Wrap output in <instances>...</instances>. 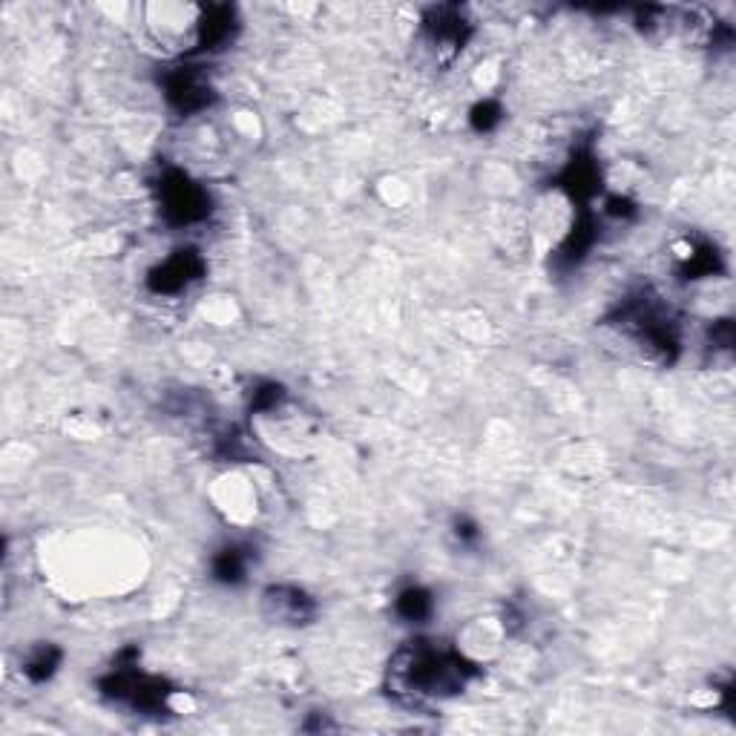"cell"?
Masks as SVG:
<instances>
[{
	"label": "cell",
	"mask_w": 736,
	"mask_h": 736,
	"mask_svg": "<svg viewBox=\"0 0 736 736\" xmlns=\"http://www.w3.org/2000/svg\"><path fill=\"white\" fill-rule=\"evenodd\" d=\"M202 274V262L193 256V253L187 251H179L173 259H167L164 265H161L156 274L150 276V285H153V291H164V294H173V291H182L184 285L190 282V279H196V276Z\"/></svg>",
	"instance_id": "4"
},
{
	"label": "cell",
	"mask_w": 736,
	"mask_h": 736,
	"mask_svg": "<svg viewBox=\"0 0 736 736\" xmlns=\"http://www.w3.org/2000/svg\"><path fill=\"white\" fill-rule=\"evenodd\" d=\"M213 573L222 581H239L245 575V555L239 550H225L219 552L216 564H213Z\"/></svg>",
	"instance_id": "7"
},
{
	"label": "cell",
	"mask_w": 736,
	"mask_h": 736,
	"mask_svg": "<svg viewBox=\"0 0 736 736\" xmlns=\"http://www.w3.org/2000/svg\"><path fill=\"white\" fill-rule=\"evenodd\" d=\"M397 610L406 616L409 621H420L429 616V610H432V598L426 590H420V587H412V590H406L403 596L397 598Z\"/></svg>",
	"instance_id": "6"
},
{
	"label": "cell",
	"mask_w": 736,
	"mask_h": 736,
	"mask_svg": "<svg viewBox=\"0 0 736 736\" xmlns=\"http://www.w3.org/2000/svg\"><path fill=\"white\" fill-rule=\"evenodd\" d=\"M61 662V653L58 650H52V647H41L29 662H26V673L32 676V679H49L52 673H55V667Z\"/></svg>",
	"instance_id": "8"
},
{
	"label": "cell",
	"mask_w": 736,
	"mask_h": 736,
	"mask_svg": "<svg viewBox=\"0 0 736 736\" xmlns=\"http://www.w3.org/2000/svg\"><path fill=\"white\" fill-rule=\"evenodd\" d=\"M265 604L274 610V619H282V621H305L311 616V601L305 598V593H299V590H291V587H276V590H268V596H265Z\"/></svg>",
	"instance_id": "5"
},
{
	"label": "cell",
	"mask_w": 736,
	"mask_h": 736,
	"mask_svg": "<svg viewBox=\"0 0 736 736\" xmlns=\"http://www.w3.org/2000/svg\"><path fill=\"white\" fill-rule=\"evenodd\" d=\"M472 121H475L478 130H489V127L498 121V107H495V104H481V107H475Z\"/></svg>",
	"instance_id": "9"
},
{
	"label": "cell",
	"mask_w": 736,
	"mask_h": 736,
	"mask_svg": "<svg viewBox=\"0 0 736 736\" xmlns=\"http://www.w3.org/2000/svg\"><path fill=\"white\" fill-rule=\"evenodd\" d=\"M161 210L170 222L190 225L207 213V196L182 173H170L161 184Z\"/></svg>",
	"instance_id": "2"
},
{
	"label": "cell",
	"mask_w": 736,
	"mask_h": 736,
	"mask_svg": "<svg viewBox=\"0 0 736 736\" xmlns=\"http://www.w3.org/2000/svg\"><path fill=\"white\" fill-rule=\"evenodd\" d=\"M167 98H170V104H173L176 110H182V113H196V110L207 107V101H210V87H207V81L199 75V72L184 69V72H176V75L170 78V84H167Z\"/></svg>",
	"instance_id": "3"
},
{
	"label": "cell",
	"mask_w": 736,
	"mask_h": 736,
	"mask_svg": "<svg viewBox=\"0 0 736 736\" xmlns=\"http://www.w3.org/2000/svg\"><path fill=\"white\" fill-rule=\"evenodd\" d=\"M472 667L455 653H446L435 644H414L403 647L391 662V679L400 693H409L414 702L420 699H443L458 693Z\"/></svg>",
	"instance_id": "1"
}]
</instances>
